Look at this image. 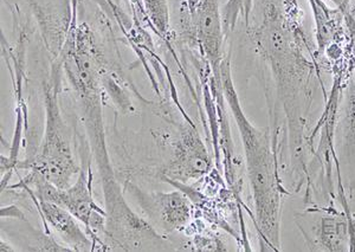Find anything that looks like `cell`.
<instances>
[{
	"instance_id": "12",
	"label": "cell",
	"mask_w": 355,
	"mask_h": 252,
	"mask_svg": "<svg viewBox=\"0 0 355 252\" xmlns=\"http://www.w3.org/2000/svg\"><path fill=\"white\" fill-rule=\"evenodd\" d=\"M146 16L162 38H168L171 31L170 8L167 0H142Z\"/></svg>"
},
{
	"instance_id": "15",
	"label": "cell",
	"mask_w": 355,
	"mask_h": 252,
	"mask_svg": "<svg viewBox=\"0 0 355 252\" xmlns=\"http://www.w3.org/2000/svg\"><path fill=\"white\" fill-rule=\"evenodd\" d=\"M331 3H333V4L336 6V8H340L341 10H343V8H346L348 4V0H329Z\"/></svg>"
},
{
	"instance_id": "13",
	"label": "cell",
	"mask_w": 355,
	"mask_h": 252,
	"mask_svg": "<svg viewBox=\"0 0 355 252\" xmlns=\"http://www.w3.org/2000/svg\"><path fill=\"white\" fill-rule=\"evenodd\" d=\"M254 0H229L223 10V25L225 35L234 31L239 16L243 17L246 25L250 23V15L252 11Z\"/></svg>"
},
{
	"instance_id": "7",
	"label": "cell",
	"mask_w": 355,
	"mask_h": 252,
	"mask_svg": "<svg viewBox=\"0 0 355 252\" xmlns=\"http://www.w3.org/2000/svg\"><path fill=\"white\" fill-rule=\"evenodd\" d=\"M211 170V160L205 145L194 128L182 132L175 145L173 158L166 166V178L187 183L202 178Z\"/></svg>"
},
{
	"instance_id": "10",
	"label": "cell",
	"mask_w": 355,
	"mask_h": 252,
	"mask_svg": "<svg viewBox=\"0 0 355 252\" xmlns=\"http://www.w3.org/2000/svg\"><path fill=\"white\" fill-rule=\"evenodd\" d=\"M152 211L167 230H179L191 219V205L180 192L157 193L152 198Z\"/></svg>"
},
{
	"instance_id": "8",
	"label": "cell",
	"mask_w": 355,
	"mask_h": 252,
	"mask_svg": "<svg viewBox=\"0 0 355 252\" xmlns=\"http://www.w3.org/2000/svg\"><path fill=\"white\" fill-rule=\"evenodd\" d=\"M37 201L45 222L53 226L69 246H71L75 251L92 250V240H89L81 225L77 223L76 218L68 210L46 200Z\"/></svg>"
},
{
	"instance_id": "11",
	"label": "cell",
	"mask_w": 355,
	"mask_h": 252,
	"mask_svg": "<svg viewBox=\"0 0 355 252\" xmlns=\"http://www.w3.org/2000/svg\"><path fill=\"white\" fill-rule=\"evenodd\" d=\"M347 103L345 108L343 146L346 156L353 163L355 158V78L352 76L347 84Z\"/></svg>"
},
{
	"instance_id": "1",
	"label": "cell",
	"mask_w": 355,
	"mask_h": 252,
	"mask_svg": "<svg viewBox=\"0 0 355 252\" xmlns=\"http://www.w3.org/2000/svg\"><path fill=\"white\" fill-rule=\"evenodd\" d=\"M299 15L296 0H263L262 19L248 28L256 49L270 69L287 118L289 167L293 185L300 191L309 180L307 129L315 91L318 86L324 93L326 89L320 75L321 55L308 39Z\"/></svg>"
},
{
	"instance_id": "14",
	"label": "cell",
	"mask_w": 355,
	"mask_h": 252,
	"mask_svg": "<svg viewBox=\"0 0 355 252\" xmlns=\"http://www.w3.org/2000/svg\"><path fill=\"white\" fill-rule=\"evenodd\" d=\"M132 3H133L135 8H137L139 12L145 13L146 15L145 8H144V1H142V0H132Z\"/></svg>"
},
{
	"instance_id": "2",
	"label": "cell",
	"mask_w": 355,
	"mask_h": 252,
	"mask_svg": "<svg viewBox=\"0 0 355 252\" xmlns=\"http://www.w3.org/2000/svg\"><path fill=\"white\" fill-rule=\"evenodd\" d=\"M220 83L224 100L234 115L242 138L246 173L254 201V225L261 246L281 251V216L283 198L289 195L279 174V130L254 126L243 111L231 73L230 57L220 65Z\"/></svg>"
},
{
	"instance_id": "4",
	"label": "cell",
	"mask_w": 355,
	"mask_h": 252,
	"mask_svg": "<svg viewBox=\"0 0 355 252\" xmlns=\"http://www.w3.org/2000/svg\"><path fill=\"white\" fill-rule=\"evenodd\" d=\"M23 180L25 188L36 200H46L68 210L81 222L93 237L107 233V212L98 208L92 193V173L81 167L80 175L73 185L60 188L36 172Z\"/></svg>"
},
{
	"instance_id": "9",
	"label": "cell",
	"mask_w": 355,
	"mask_h": 252,
	"mask_svg": "<svg viewBox=\"0 0 355 252\" xmlns=\"http://www.w3.org/2000/svg\"><path fill=\"white\" fill-rule=\"evenodd\" d=\"M314 17L316 28V48L320 55L334 43L347 41V30L343 21V11L340 8H331L324 0H308Z\"/></svg>"
},
{
	"instance_id": "5",
	"label": "cell",
	"mask_w": 355,
	"mask_h": 252,
	"mask_svg": "<svg viewBox=\"0 0 355 252\" xmlns=\"http://www.w3.org/2000/svg\"><path fill=\"white\" fill-rule=\"evenodd\" d=\"M294 219L311 251H355L348 208L339 211L333 203L329 206L313 204L296 212Z\"/></svg>"
},
{
	"instance_id": "6",
	"label": "cell",
	"mask_w": 355,
	"mask_h": 252,
	"mask_svg": "<svg viewBox=\"0 0 355 252\" xmlns=\"http://www.w3.org/2000/svg\"><path fill=\"white\" fill-rule=\"evenodd\" d=\"M189 13L191 31L202 50L211 69L214 83L220 86V65L223 57V41L225 37L223 15L218 0H184Z\"/></svg>"
},
{
	"instance_id": "3",
	"label": "cell",
	"mask_w": 355,
	"mask_h": 252,
	"mask_svg": "<svg viewBox=\"0 0 355 252\" xmlns=\"http://www.w3.org/2000/svg\"><path fill=\"white\" fill-rule=\"evenodd\" d=\"M45 133L40 151L31 160L19 163V167L36 172L60 188H69L73 175L81 168L73 160V152L65 135L64 123L58 106V83L45 84Z\"/></svg>"
}]
</instances>
